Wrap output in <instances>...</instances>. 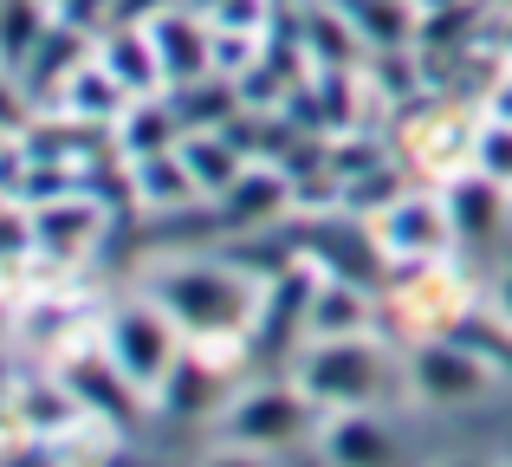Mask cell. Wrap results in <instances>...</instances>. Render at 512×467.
<instances>
[{
	"mask_svg": "<svg viewBox=\"0 0 512 467\" xmlns=\"http://www.w3.org/2000/svg\"><path fill=\"white\" fill-rule=\"evenodd\" d=\"M91 228H98V208L72 202V195H59V208H33V240L46 253H78V240Z\"/></svg>",
	"mask_w": 512,
	"mask_h": 467,
	"instance_id": "cell-19",
	"label": "cell"
},
{
	"mask_svg": "<svg viewBox=\"0 0 512 467\" xmlns=\"http://www.w3.org/2000/svg\"><path fill=\"white\" fill-rule=\"evenodd\" d=\"M169 104L182 111L188 130H227V124L240 117V104H247V98H240L227 78H195V85H175Z\"/></svg>",
	"mask_w": 512,
	"mask_h": 467,
	"instance_id": "cell-13",
	"label": "cell"
},
{
	"mask_svg": "<svg viewBox=\"0 0 512 467\" xmlns=\"http://www.w3.org/2000/svg\"><path fill=\"white\" fill-rule=\"evenodd\" d=\"M376 383H383V351H376L370 338H318L312 357L299 364V390L312 396V403H338V409H357L376 396Z\"/></svg>",
	"mask_w": 512,
	"mask_h": 467,
	"instance_id": "cell-2",
	"label": "cell"
},
{
	"mask_svg": "<svg viewBox=\"0 0 512 467\" xmlns=\"http://www.w3.org/2000/svg\"><path fill=\"white\" fill-rule=\"evenodd\" d=\"M182 163L195 169V182H201V195H227L240 182V169H247V150H240L234 137H214V130H188L182 137Z\"/></svg>",
	"mask_w": 512,
	"mask_h": 467,
	"instance_id": "cell-9",
	"label": "cell"
},
{
	"mask_svg": "<svg viewBox=\"0 0 512 467\" xmlns=\"http://www.w3.org/2000/svg\"><path fill=\"white\" fill-rule=\"evenodd\" d=\"M370 325V305H363V292L357 286H318L312 292V305H305V331L312 338H357V331Z\"/></svg>",
	"mask_w": 512,
	"mask_h": 467,
	"instance_id": "cell-14",
	"label": "cell"
},
{
	"mask_svg": "<svg viewBox=\"0 0 512 467\" xmlns=\"http://www.w3.org/2000/svg\"><path fill=\"white\" fill-rule=\"evenodd\" d=\"M500 312L512 318V266H506V279H500Z\"/></svg>",
	"mask_w": 512,
	"mask_h": 467,
	"instance_id": "cell-24",
	"label": "cell"
},
{
	"mask_svg": "<svg viewBox=\"0 0 512 467\" xmlns=\"http://www.w3.org/2000/svg\"><path fill=\"white\" fill-rule=\"evenodd\" d=\"M409 370H415L422 403H474L480 383H487L480 357L474 351H454V344H422V351L409 357Z\"/></svg>",
	"mask_w": 512,
	"mask_h": 467,
	"instance_id": "cell-7",
	"label": "cell"
},
{
	"mask_svg": "<svg viewBox=\"0 0 512 467\" xmlns=\"http://www.w3.org/2000/svg\"><path fill=\"white\" fill-rule=\"evenodd\" d=\"M506 182H493V176H461L448 189V215H454V234H467V240H487V234H500V221H506Z\"/></svg>",
	"mask_w": 512,
	"mask_h": 467,
	"instance_id": "cell-10",
	"label": "cell"
},
{
	"mask_svg": "<svg viewBox=\"0 0 512 467\" xmlns=\"http://www.w3.org/2000/svg\"><path fill=\"white\" fill-rule=\"evenodd\" d=\"M402 182H396V169H389V163H370V176H357V182H350V189H344V202L350 208H357V215H370V208H396L402 202Z\"/></svg>",
	"mask_w": 512,
	"mask_h": 467,
	"instance_id": "cell-21",
	"label": "cell"
},
{
	"mask_svg": "<svg viewBox=\"0 0 512 467\" xmlns=\"http://www.w3.org/2000/svg\"><path fill=\"white\" fill-rule=\"evenodd\" d=\"M454 240V215L448 202H428V195H402L396 208H383V247L409 253V260H428Z\"/></svg>",
	"mask_w": 512,
	"mask_h": 467,
	"instance_id": "cell-6",
	"label": "cell"
},
{
	"mask_svg": "<svg viewBox=\"0 0 512 467\" xmlns=\"http://www.w3.org/2000/svg\"><path fill=\"white\" fill-rule=\"evenodd\" d=\"M312 422V396L305 390H253L221 416V435L240 448H286Z\"/></svg>",
	"mask_w": 512,
	"mask_h": 467,
	"instance_id": "cell-3",
	"label": "cell"
},
{
	"mask_svg": "<svg viewBox=\"0 0 512 467\" xmlns=\"http://www.w3.org/2000/svg\"><path fill=\"white\" fill-rule=\"evenodd\" d=\"M422 13H441V7H461V0H415Z\"/></svg>",
	"mask_w": 512,
	"mask_h": 467,
	"instance_id": "cell-26",
	"label": "cell"
},
{
	"mask_svg": "<svg viewBox=\"0 0 512 467\" xmlns=\"http://www.w3.org/2000/svg\"><path fill=\"white\" fill-rule=\"evenodd\" d=\"M286 169H240V182L221 195V215L227 221H266L286 208Z\"/></svg>",
	"mask_w": 512,
	"mask_h": 467,
	"instance_id": "cell-16",
	"label": "cell"
},
{
	"mask_svg": "<svg viewBox=\"0 0 512 467\" xmlns=\"http://www.w3.org/2000/svg\"><path fill=\"white\" fill-rule=\"evenodd\" d=\"M98 65L117 78L124 91H150V85H163V72H156V52H150V33H104V46H98Z\"/></svg>",
	"mask_w": 512,
	"mask_h": 467,
	"instance_id": "cell-15",
	"label": "cell"
},
{
	"mask_svg": "<svg viewBox=\"0 0 512 467\" xmlns=\"http://www.w3.org/2000/svg\"><path fill=\"white\" fill-rule=\"evenodd\" d=\"M338 13L363 33V46H402L415 0H338Z\"/></svg>",
	"mask_w": 512,
	"mask_h": 467,
	"instance_id": "cell-17",
	"label": "cell"
},
{
	"mask_svg": "<svg viewBox=\"0 0 512 467\" xmlns=\"http://www.w3.org/2000/svg\"><path fill=\"white\" fill-rule=\"evenodd\" d=\"M208 467H260L253 455H221V461H208Z\"/></svg>",
	"mask_w": 512,
	"mask_h": 467,
	"instance_id": "cell-25",
	"label": "cell"
},
{
	"mask_svg": "<svg viewBox=\"0 0 512 467\" xmlns=\"http://www.w3.org/2000/svg\"><path fill=\"white\" fill-rule=\"evenodd\" d=\"M389 455H396V442H389L383 422L370 416H344L325 429V461L331 467H389Z\"/></svg>",
	"mask_w": 512,
	"mask_h": 467,
	"instance_id": "cell-11",
	"label": "cell"
},
{
	"mask_svg": "<svg viewBox=\"0 0 512 467\" xmlns=\"http://www.w3.org/2000/svg\"><path fill=\"white\" fill-rule=\"evenodd\" d=\"M474 163H480V176H493V182H512V124H487L474 137Z\"/></svg>",
	"mask_w": 512,
	"mask_h": 467,
	"instance_id": "cell-22",
	"label": "cell"
},
{
	"mask_svg": "<svg viewBox=\"0 0 512 467\" xmlns=\"http://www.w3.org/2000/svg\"><path fill=\"white\" fill-rule=\"evenodd\" d=\"M143 33H150V52H156V72H163V85H195V78H208V65H214V33L195 20V7L156 13Z\"/></svg>",
	"mask_w": 512,
	"mask_h": 467,
	"instance_id": "cell-5",
	"label": "cell"
},
{
	"mask_svg": "<svg viewBox=\"0 0 512 467\" xmlns=\"http://www.w3.org/2000/svg\"><path fill=\"white\" fill-rule=\"evenodd\" d=\"M175 338L163 325V312H143V305H130V312L111 318V364L124 370L137 390H156V383L175 370Z\"/></svg>",
	"mask_w": 512,
	"mask_h": 467,
	"instance_id": "cell-4",
	"label": "cell"
},
{
	"mask_svg": "<svg viewBox=\"0 0 512 467\" xmlns=\"http://www.w3.org/2000/svg\"><path fill=\"white\" fill-rule=\"evenodd\" d=\"M156 305L188 331H234L247 318V286L221 266H169L156 273Z\"/></svg>",
	"mask_w": 512,
	"mask_h": 467,
	"instance_id": "cell-1",
	"label": "cell"
},
{
	"mask_svg": "<svg viewBox=\"0 0 512 467\" xmlns=\"http://www.w3.org/2000/svg\"><path fill=\"white\" fill-rule=\"evenodd\" d=\"M26 247H39L33 215H7V208H0V260H13V253H26Z\"/></svg>",
	"mask_w": 512,
	"mask_h": 467,
	"instance_id": "cell-23",
	"label": "cell"
},
{
	"mask_svg": "<svg viewBox=\"0 0 512 467\" xmlns=\"http://www.w3.org/2000/svg\"><path fill=\"white\" fill-rule=\"evenodd\" d=\"M46 39V0H0V59L20 72Z\"/></svg>",
	"mask_w": 512,
	"mask_h": 467,
	"instance_id": "cell-20",
	"label": "cell"
},
{
	"mask_svg": "<svg viewBox=\"0 0 512 467\" xmlns=\"http://www.w3.org/2000/svg\"><path fill=\"white\" fill-rule=\"evenodd\" d=\"M130 182H137V195L150 208H188L201 195L195 169L182 163V143L175 150H150V156H130Z\"/></svg>",
	"mask_w": 512,
	"mask_h": 467,
	"instance_id": "cell-8",
	"label": "cell"
},
{
	"mask_svg": "<svg viewBox=\"0 0 512 467\" xmlns=\"http://www.w3.org/2000/svg\"><path fill=\"white\" fill-rule=\"evenodd\" d=\"M78 65H85V39H78L72 26H46V39L33 46V59L20 65V85L33 91V98H52V78H72Z\"/></svg>",
	"mask_w": 512,
	"mask_h": 467,
	"instance_id": "cell-12",
	"label": "cell"
},
{
	"mask_svg": "<svg viewBox=\"0 0 512 467\" xmlns=\"http://www.w3.org/2000/svg\"><path fill=\"white\" fill-rule=\"evenodd\" d=\"M59 98L72 104L78 117H91V124H104V117H124V111H130V104H124V85H117L104 65H78V72L65 78Z\"/></svg>",
	"mask_w": 512,
	"mask_h": 467,
	"instance_id": "cell-18",
	"label": "cell"
}]
</instances>
